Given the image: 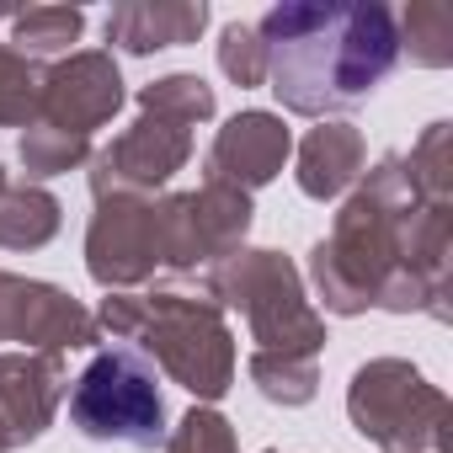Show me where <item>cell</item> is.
Here are the masks:
<instances>
[{
	"instance_id": "6da1fadb",
	"label": "cell",
	"mask_w": 453,
	"mask_h": 453,
	"mask_svg": "<svg viewBox=\"0 0 453 453\" xmlns=\"http://www.w3.org/2000/svg\"><path fill=\"white\" fill-rule=\"evenodd\" d=\"M267 81L288 112L331 118L363 107L400 59V33L384 6H273L262 17Z\"/></svg>"
},
{
	"instance_id": "7a4b0ae2",
	"label": "cell",
	"mask_w": 453,
	"mask_h": 453,
	"mask_svg": "<svg viewBox=\"0 0 453 453\" xmlns=\"http://www.w3.org/2000/svg\"><path fill=\"white\" fill-rule=\"evenodd\" d=\"M70 426L86 442L155 448L165 437L160 368L139 347H107V352H96L81 368L75 389H70Z\"/></svg>"
}]
</instances>
